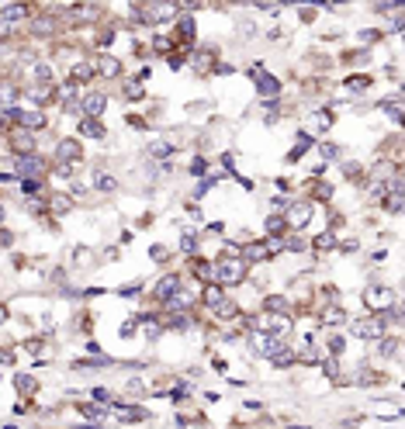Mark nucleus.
I'll list each match as a JSON object with an SVG mask.
<instances>
[{
  "label": "nucleus",
  "instance_id": "412c9836",
  "mask_svg": "<svg viewBox=\"0 0 405 429\" xmlns=\"http://www.w3.org/2000/svg\"><path fill=\"white\" fill-rule=\"evenodd\" d=\"M52 208H56V212H66L69 201H66V198H52Z\"/></svg>",
  "mask_w": 405,
  "mask_h": 429
},
{
  "label": "nucleus",
  "instance_id": "aec40b11",
  "mask_svg": "<svg viewBox=\"0 0 405 429\" xmlns=\"http://www.w3.org/2000/svg\"><path fill=\"white\" fill-rule=\"evenodd\" d=\"M35 76H42V80H49V76H52V70H49L45 63H38V66H35Z\"/></svg>",
  "mask_w": 405,
  "mask_h": 429
},
{
  "label": "nucleus",
  "instance_id": "f3484780",
  "mask_svg": "<svg viewBox=\"0 0 405 429\" xmlns=\"http://www.w3.org/2000/svg\"><path fill=\"white\" fill-rule=\"evenodd\" d=\"M194 246H198L194 235H184V239H180V249H184V253H194Z\"/></svg>",
  "mask_w": 405,
  "mask_h": 429
},
{
  "label": "nucleus",
  "instance_id": "ddd939ff",
  "mask_svg": "<svg viewBox=\"0 0 405 429\" xmlns=\"http://www.w3.org/2000/svg\"><path fill=\"white\" fill-rule=\"evenodd\" d=\"M97 70L104 73V76H115V73H118V63H115V59H101V63H97Z\"/></svg>",
  "mask_w": 405,
  "mask_h": 429
},
{
  "label": "nucleus",
  "instance_id": "f8f14e48",
  "mask_svg": "<svg viewBox=\"0 0 405 429\" xmlns=\"http://www.w3.org/2000/svg\"><path fill=\"white\" fill-rule=\"evenodd\" d=\"M204 301H208L211 308H218V305H222L225 298H222V291H218V287H208V291H204Z\"/></svg>",
  "mask_w": 405,
  "mask_h": 429
},
{
  "label": "nucleus",
  "instance_id": "6ab92c4d",
  "mask_svg": "<svg viewBox=\"0 0 405 429\" xmlns=\"http://www.w3.org/2000/svg\"><path fill=\"white\" fill-rule=\"evenodd\" d=\"M333 242H336V239H333V235H319V239H315V246H319V249H329V246H333Z\"/></svg>",
  "mask_w": 405,
  "mask_h": 429
},
{
  "label": "nucleus",
  "instance_id": "6e6552de",
  "mask_svg": "<svg viewBox=\"0 0 405 429\" xmlns=\"http://www.w3.org/2000/svg\"><path fill=\"white\" fill-rule=\"evenodd\" d=\"M177 287H180V281H177V277H166L163 284L156 287V294H159V298H173V291H177Z\"/></svg>",
  "mask_w": 405,
  "mask_h": 429
},
{
  "label": "nucleus",
  "instance_id": "0eeeda50",
  "mask_svg": "<svg viewBox=\"0 0 405 429\" xmlns=\"http://www.w3.org/2000/svg\"><path fill=\"white\" fill-rule=\"evenodd\" d=\"M257 90H260V94H264V97H273V94H280V83H277V80H273V76H260V83H257Z\"/></svg>",
  "mask_w": 405,
  "mask_h": 429
},
{
  "label": "nucleus",
  "instance_id": "f257e3e1",
  "mask_svg": "<svg viewBox=\"0 0 405 429\" xmlns=\"http://www.w3.org/2000/svg\"><path fill=\"white\" fill-rule=\"evenodd\" d=\"M215 270H218V281H222V284H236L246 267H243V260H218Z\"/></svg>",
  "mask_w": 405,
  "mask_h": 429
},
{
  "label": "nucleus",
  "instance_id": "dca6fc26",
  "mask_svg": "<svg viewBox=\"0 0 405 429\" xmlns=\"http://www.w3.org/2000/svg\"><path fill=\"white\" fill-rule=\"evenodd\" d=\"M308 145H312V142H308V139L301 135V142H298V145H294V149H291V159H298V156H301V152H305Z\"/></svg>",
  "mask_w": 405,
  "mask_h": 429
},
{
  "label": "nucleus",
  "instance_id": "4be33fe9",
  "mask_svg": "<svg viewBox=\"0 0 405 429\" xmlns=\"http://www.w3.org/2000/svg\"><path fill=\"white\" fill-rule=\"evenodd\" d=\"M267 232H280V218H270V221H267Z\"/></svg>",
  "mask_w": 405,
  "mask_h": 429
},
{
  "label": "nucleus",
  "instance_id": "a211bd4d",
  "mask_svg": "<svg viewBox=\"0 0 405 429\" xmlns=\"http://www.w3.org/2000/svg\"><path fill=\"white\" fill-rule=\"evenodd\" d=\"M17 391H35V381L31 377H17Z\"/></svg>",
  "mask_w": 405,
  "mask_h": 429
},
{
  "label": "nucleus",
  "instance_id": "20e7f679",
  "mask_svg": "<svg viewBox=\"0 0 405 429\" xmlns=\"http://www.w3.org/2000/svg\"><path fill=\"white\" fill-rule=\"evenodd\" d=\"M353 332L360 339H374V336H385V322H357Z\"/></svg>",
  "mask_w": 405,
  "mask_h": 429
},
{
  "label": "nucleus",
  "instance_id": "1a4fd4ad",
  "mask_svg": "<svg viewBox=\"0 0 405 429\" xmlns=\"http://www.w3.org/2000/svg\"><path fill=\"white\" fill-rule=\"evenodd\" d=\"M270 363H273V367H291V363H294V353H291V350H277Z\"/></svg>",
  "mask_w": 405,
  "mask_h": 429
},
{
  "label": "nucleus",
  "instance_id": "39448f33",
  "mask_svg": "<svg viewBox=\"0 0 405 429\" xmlns=\"http://www.w3.org/2000/svg\"><path fill=\"white\" fill-rule=\"evenodd\" d=\"M104 104H108V101H104V94H90V97L83 101V111H87V114H101V111H104Z\"/></svg>",
  "mask_w": 405,
  "mask_h": 429
},
{
  "label": "nucleus",
  "instance_id": "9b49d317",
  "mask_svg": "<svg viewBox=\"0 0 405 429\" xmlns=\"http://www.w3.org/2000/svg\"><path fill=\"white\" fill-rule=\"evenodd\" d=\"M17 97V87L14 83H0V104H10Z\"/></svg>",
  "mask_w": 405,
  "mask_h": 429
},
{
  "label": "nucleus",
  "instance_id": "5701e85b",
  "mask_svg": "<svg viewBox=\"0 0 405 429\" xmlns=\"http://www.w3.org/2000/svg\"><path fill=\"white\" fill-rule=\"evenodd\" d=\"M0 221H3V208H0Z\"/></svg>",
  "mask_w": 405,
  "mask_h": 429
},
{
  "label": "nucleus",
  "instance_id": "7ed1b4c3",
  "mask_svg": "<svg viewBox=\"0 0 405 429\" xmlns=\"http://www.w3.org/2000/svg\"><path fill=\"white\" fill-rule=\"evenodd\" d=\"M308 218H312V205H308V201H301V205H291V214H287V221H291L294 228H305V225H308Z\"/></svg>",
  "mask_w": 405,
  "mask_h": 429
},
{
  "label": "nucleus",
  "instance_id": "f03ea898",
  "mask_svg": "<svg viewBox=\"0 0 405 429\" xmlns=\"http://www.w3.org/2000/svg\"><path fill=\"white\" fill-rule=\"evenodd\" d=\"M364 298H367L371 308H388V305H395V294H392L388 287H371Z\"/></svg>",
  "mask_w": 405,
  "mask_h": 429
},
{
  "label": "nucleus",
  "instance_id": "423d86ee",
  "mask_svg": "<svg viewBox=\"0 0 405 429\" xmlns=\"http://www.w3.org/2000/svg\"><path fill=\"white\" fill-rule=\"evenodd\" d=\"M38 170H42V159H38V156H24V159H17V173H24V177H28V173H38Z\"/></svg>",
  "mask_w": 405,
  "mask_h": 429
},
{
  "label": "nucleus",
  "instance_id": "4468645a",
  "mask_svg": "<svg viewBox=\"0 0 405 429\" xmlns=\"http://www.w3.org/2000/svg\"><path fill=\"white\" fill-rule=\"evenodd\" d=\"M59 156H63V159H69V156H76V142H73V139H66V142L59 145Z\"/></svg>",
  "mask_w": 405,
  "mask_h": 429
},
{
  "label": "nucleus",
  "instance_id": "2eb2a0df",
  "mask_svg": "<svg viewBox=\"0 0 405 429\" xmlns=\"http://www.w3.org/2000/svg\"><path fill=\"white\" fill-rule=\"evenodd\" d=\"M80 132H83V135H104V132L94 125V121H80Z\"/></svg>",
  "mask_w": 405,
  "mask_h": 429
},
{
  "label": "nucleus",
  "instance_id": "9d476101",
  "mask_svg": "<svg viewBox=\"0 0 405 429\" xmlns=\"http://www.w3.org/2000/svg\"><path fill=\"white\" fill-rule=\"evenodd\" d=\"M94 184H97V191H101V194H104V191L111 194V191L118 187V184H115V177H104V173H97V180H94Z\"/></svg>",
  "mask_w": 405,
  "mask_h": 429
}]
</instances>
